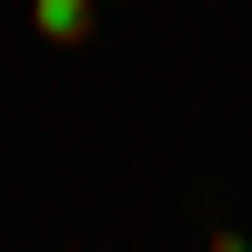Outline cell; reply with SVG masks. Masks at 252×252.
I'll return each mask as SVG.
<instances>
[{
	"label": "cell",
	"mask_w": 252,
	"mask_h": 252,
	"mask_svg": "<svg viewBox=\"0 0 252 252\" xmlns=\"http://www.w3.org/2000/svg\"><path fill=\"white\" fill-rule=\"evenodd\" d=\"M31 31L51 40V51H91L101 10H91V0H31Z\"/></svg>",
	"instance_id": "1"
},
{
	"label": "cell",
	"mask_w": 252,
	"mask_h": 252,
	"mask_svg": "<svg viewBox=\"0 0 252 252\" xmlns=\"http://www.w3.org/2000/svg\"><path fill=\"white\" fill-rule=\"evenodd\" d=\"M212 252H252V242H242V232H222V222H212Z\"/></svg>",
	"instance_id": "2"
}]
</instances>
